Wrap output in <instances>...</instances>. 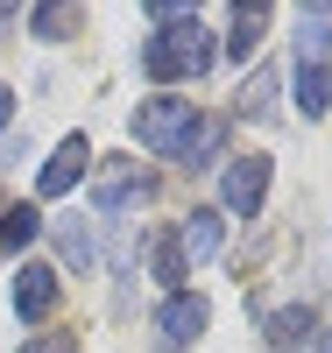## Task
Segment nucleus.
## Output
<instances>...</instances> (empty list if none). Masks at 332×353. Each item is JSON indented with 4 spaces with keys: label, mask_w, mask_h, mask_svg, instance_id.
Wrapping results in <instances>:
<instances>
[{
    "label": "nucleus",
    "mask_w": 332,
    "mask_h": 353,
    "mask_svg": "<svg viewBox=\"0 0 332 353\" xmlns=\"http://www.w3.org/2000/svg\"><path fill=\"white\" fill-rule=\"evenodd\" d=\"M57 297H64V283H57L50 261H21V276H14V318L21 325H43L57 311Z\"/></svg>",
    "instance_id": "4"
},
{
    "label": "nucleus",
    "mask_w": 332,
    "mask_h": 353,
    "mask_svg": "<svg viewBox=\"0 0 332 353\" xmlns=\"http://www.w3.org/2000/svg\"><path fill=\"white\" fill-rule=\"evenodd\" d=\"M8 113H14V92H8V85H0V134H8Z\"/></svg>",
    "instance_id": "20"
},
{
    "label": "nucleus",
    "mask_w": 332,
    "mask_h": 353,
    "mask_svg": "<svg viewBox=\"0 0 332 353\" xmlns=\"http://www.w3.org/2000/svg\"><path fill=\"white\" fill-rule=\"evenodd\" d=\"M78 8H36V14H28V28H36V36L43 43H64V36H78Z\"/></svg>",
    "instance_id": "17"
},
{
    "label": "nucleus",
    "mask_w": 332,
    "mask_h": 353,
    "mask_svg": "<svg viewBox=\"0 0 332 353\" xmlns=\"http://www.w3.org/2000/svg\"><path fill=\"white\" fill-rule=\"evenodd\" d=\"M21 353H78V332H36Z\"/></svg>",
    "instance_id": "19"
},
{
    "label": "nucleus",
    "mask_w": 332,
    "mask_h": 353,
    "mask_svg": "<svg viewBox=\"0 0 332 353\" xmlns=\"http://www.w3.org/2000/svg\"><path fill=\"white\" fill-rule=\"evenodd\" d=\"M191 128H198V106L184 92H156V99L135 106V141H141L148 156H177L191 141Z\"/></svg>",
    "instance_id": "2"
},
{
    "label": "nucleus",
    "mask_w": 332,
    "mask_h": 353,
    "mask_svg": "<svg viewBox=\"0 0 332 353\" xmlns=\"http://www.w3.org/2000/svg\"><path fill=\"white\" fill-rule=\"evenodd\" d=\"M177 254H184V269H198V261H213L219 241H226V212H213V205H198L191 219H177Z\"/></svg>",
    "instance_id": "6"
},
{
    "label": "nucleus",
    "mask_w": 332,
    "mask_h": 353,
    "mask_svg": "<svg viewBox=\"0 0 332 353\" xmlns=\"http://www.w3.org/2000/svg\"><path fill=\"white\" fill-rule=\"evenodd\" d=\"M297 106H304V121L332 113V64H297Z\"/></svg>",
    "instance_id": "14"
},
{
    "label": "nucleus",
    "mask_w": 332,
    "mask_h": 353,
    "mask_svg": "<svg viewBox=\"0 0 332 353\" xmlns=\"http://www.w3.org/2000/svg\"><path fill=\"white\" fill-rule=\"evenodd\" d=\"M262 332H268V346H276V353H297L304 339H318V332H311V304H283V311H268Z\"/></svg>",
    "instance_id": "9"
},
{
    "label": "nucleus",
    "mask_w": 332,
    "mask_h": 353,
    "mask_svg": "<svg viewBox=\"0 0 332 353\" xmlns=\"http://www.w3.org/2000/svg\"><path fill=\"white\" fill-rule=\"evenodd\" d=\"M268 176H276V163H268V156H226V176H219V212L255 219L262 205H268Z\"/></svg>",
    "instance_id": "3"
},
{
    "label": "nucleus",
    "mask_w": 332,
    "mask_h": 353,
    "mask_svg": "<svg viewBox=\"0 0 332 353\" xmlns=\"http://www.w3.org/2000/svg\"><path fill=\"white\" fill-rule=\"evenodd\" d=\"M148 261H156V283L170 290V297H177V290H184V254H177V233H156V248H148Z\"/></svg>",
    "instance_id": "16"
},
{
    "label": "nucleus",
    "mask_w": 332,
    "mask_h": 353,
    "mask_svg": "<svg viewBox=\"0 0 332 353\" xmlns=\"http://www.w3.org/2000/svg\"><path fill=\"white\" fill-rule=\"evenodd\" d=\"M318 353H332V332H318Z\"/></svg>",
    "instance_id": "21"
},
{
    "label": "nucleus",
    "mask_w": 332,
    "mask_h": 353,
    "mask_svg": "<svg viewBox=\"0 0 332 353\" xmlns=\"http://www.w3.org/2000/svg\"><path fill=\"white\" fill-rule=\"evenodd\" d=\"M262 36H268V8H233V36H226V57H233V64H255Z\"/></svg>",
    "instance_id": "10"
},
{
    "label": "nucleus",
    "mask_w": 332,
    "mask_h": 353,
    "mask_svg": "<svg viewBox=\"0 0 332 353\" xmlns=\"http://www.w3.org/2000/svg\"><path fill=\"white\" fill-rule=\"evenodd\" d=\"M85 170H92V141H85V134H64V141L50 149V163L36 170V191H43V198H64V191H78Z\"/></svg>",
    "instance_id": "5"
},
{
    "label": "nucleus",
    "mask_w": 332,
    "mask_h": 353,
    "mask_svg": "<svg viewBox=\"0 0 332 353\" xmlns=\"http://www.w3.org/2000/svg\"><path fill=\"white\" fill-rule=\"evenodd\" d=\"M57 248H64V261H71L78 276L92 269V254H99V248H92V233H85V226H57Z\"/></svg>",
    "instance_id": "18"
},
{
    "label": "nucleus",
    "mask_w": 332,
    "mask_h": 353,
    "mask_svg": "<svg viewBox=\"0 0 332 353\" xmlns=\"http://www.w3.org/2000/svg\"><path fill=\"white\" fill-rule=\"evenodd\" d=\"M92 198H99V212H120V205H148V198H156V176L135 170V163H106V170H99V184H92Z\"/></svg>",
    "instance_id": "7"
},
{
    "label": "nucleus",
    "mask_w": 332,
    "mask_h": 353,
    "mask_svg": "<svg viewBox=\"0 0 332 353\" xmlns=\"http://www.w3.org/2000/svg\"><path fill=\"white\" fill-rule=\"evenodd\" d=\"M226 149V128L219 121H198L191 128V141H184V149H177V163H184V170H213V156Z\"/></svg>",
    "instance_id": "15"
},
{
    "label": "nucleus",
    "mask_w": 332,
    "mask_h": 353,
    "mask_svg": "<svg viewBox=\"0 0 332 353\" xmlns=\"http://www.w3.org/2000/svg\"><path fill=\"white\" fill-rule=\"evenodd\" d=\"M213 64H219V43L205 36L198 14L170 21V28H156V36L141 43V78H156V85H198Z\"/></svg>",
    "instance_id": "1"
},
{
    "label": "nucleus",
    "mask_w": 332,
    "mask_h": 353,
    "mask_svg": "<svg viewBox=\"0 0 332 353\" xmlns=\"http://www.w3.org/2000/svg\"><path fill=\"white\" fill-rule=\"evenodd\" d=\"M233 113H240V121H268V113H276V71H268V64L248 71V85H240Z\"/></svg>",
    "instance_id": "12"
},
{
    "label": "nucleus",
    "mask_w": 332,
    "mask_h": 353,
    "mask_svg": "<svg viewBox=\"0 0 332 353\" xmlns=\"http://www.w3.org/2000/svg\"><path fill=\"white\" fill-rule=\"evenodd\" d=\"M325 43H332V8H304L297 14V64H325Z\"/></svg>",
    "instance_id": "13"
},
{
    "label": "nucleus",
    "mask_w": 332,
    "mask_h": 353,
    "mask_svg": "<svg viewBox=\"0 0 332 353\" xmlns=\"http://www.w3.org/2000/svg\"><path fill=\"white\" fill-rule=\"evenodd\" d=\"M43 226H50V219L36 212V205H8V212H0V261H8V254H21Z\"/></svg>",
    "instance_id": "11"
},
{
    "label": "nucleus",
    "mask_w": 332,
    "mask_h": 353,
    "mask_svg": "<svg viewBox=\"0 0 332 353\" xmlns=\"http://www.w3.org/2000/svg\"><path fill=\"white\" fill-rule=\"evenodd\" d=\"M205 297H191V290H177V297H163V311H156V325H163V353H184L198 332H205Z\"/></svg>",
    "instance_id": "8"
}]
</instances>
